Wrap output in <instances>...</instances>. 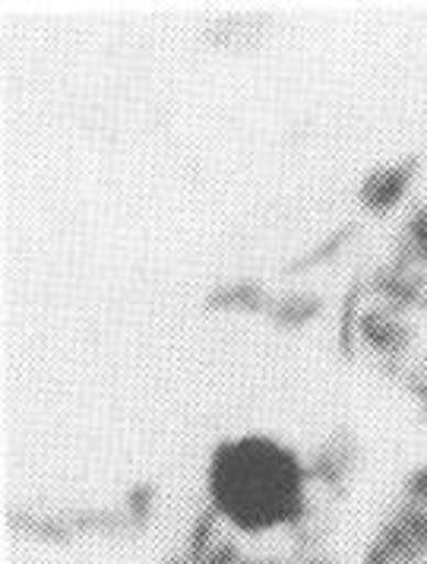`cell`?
I'll return each instance as SVG.
<instances>
[{
	"instance_id": "obj_6",
	"label": "cell",
	"mask_w": 427,
	"mask_h": 564,
	"mask_svg": "<svg viewBox=\"0 0 427 564\" xmlns=\"http://www.w3.org/2000/svg\"><path fill=\"white\" fill-rule=\"evenodd\" d=\"M377 289L396 305H408L418 292V280H408L403 270H383L377 276Z\"/></svg>"
},
{
	"instance_id": "obj_15",
	"label": "cell",
	"mask_w": 427,
	"mask_h": 564,
	"mask_svg": "<svg viewBox=\"0 0 427 564\" xmlns=\"http://www.w3.org/2000/svg\"><path fill=\"white\" fill-rule=\"evenodd\" d=\"M244 564H276V562H244Z\"/></svg>"
},
{
	"instance_id": "obj_9",
	"label": "cell",
	"mask_w": 427,
	"mask_h": 564,
	"mask_svg": "<svg viewBox=\"0 0 427 564\" xmlns=\"http://www.w3.org/2000/svg\"><path fill=\"white\" fill-rule=\"evenodd\" d=\"M349 235H352V226H346V229H339V231H336V235H329L327 241H324V245H320L317 251H310V254L298 257V260H295V263H292L288 270H292V273H298V270H304V267L324 263L327 257H332V254H336V251H339V248H342V241H346Z\"/></svg>"
},
{
	"instance_id": "obj_5",
	"label": "cell",
	"mask_w": 427,
	"mask_h": 564,
	"mask_svg": "<svg viewBox=\"0 0 427 564\" xmlns=\"http://www.w3.org/2000/svg\"><path fill=\"white\" fill-rule=\"evenodd\" d=\"M320 308H324V302L314 295H288V299L276 302L270 314L278 327H302L314 314H320Z\"/></svg>"
},
{
	"instance_id": "obj_3",
	"label": "cell",
	"mask_w": 427,
	"mask_h": 564,
	"mask_svg": "<svg viewBox=\"0 0 427 564\" xmlns=\"http://www.w3.org/2000/svg\"><path fill=\"white\" fill-rule=\"evenodd\" d=\"M209 308H228V311H273L266 292L256 282H231V285H219L216 292H209L206 299Z\"/></svg>"
},
{
	"instance_id": "obj_10",
	"label": "cell",
	"mask_w": 427,
	"mask_h": 564,
	"mask_svg": "<svg viewBox=\"0 0 427 564\" xmlns=\"http://www.w3.org/2000/svg\"><path fill=\"white\" fill-rule=\"evenodd\" d=\"M405 491H408V501H412L415 508H427V466L425 469H418V473H412Z\"/></svg>"
},
{
	"instance_id": "obj_11",
	"label": "cell",
	"mask_w": 427,
	"mask_h": 564,
	"mask_svg": "<svg viewBox=\"0 0 427 564\" xmlns=\"http://www.w3.org/2000/svg\"><path fill=\"white\" fill-rule=\"evenodd\" d=\"M152 505V488L150 486H136L130 491V511H133V520H146Z\"/></svg>"
},
{
	"instance_id": "obj_7",
	"label": "cell",
	"mask_w": 427,
	"mask_h": 564,
	"mask_svg": "<svg viewBox=\"0 0 427 564\" xmlns=\"http://www.w3.org/2000/svg\"><path fill=\"white\" fill-rule=\"evenodd\" d=\"M212 523H216V511H206L197 520V527H194V533H190V542H187V558L194 564H200L206 555H209V549H212Z\"/></svg>"
},
{
	"instance_id": "obj_2",
	"label": "cell",
	"mask_w": 427,
	"mask_h": 564,
	"mask_svg": "<svg viewBox=\"0 0 427 564\" xmlns=\"http://www.w3.org/2000/svg\"><path fill=\"white\" fill-rule=\"evenodd\" d=\"M415 159H405L399 165H386V169H377L374 175H368V181L361 184V200L364 206H371V209H393V206L403 200L405 187H408V181L415 178Z\"/></svg>"
},
{
	"instance_id": "obj_1",
	"label": "cell",
	"mask_w": 427,
	"mask_h": 564,
	"mask_svg": "<svg viewBox=\"0 0 427 564\" xmlns=\"http://www.w3.org/2000/svg\"><path fill=\"white\" fill-rule=\"evenodd\" d=\"M304 469L266 437L228 441L209 466V495L216 511L241 530L256 533L278 523H295L304 511Z\"/></svg>"
},
{
	"instance_id": "obj_12",
	"label": "cell",
	"mask_w": 427,
	"mask_h": 564,
	"mask_svg": "<svg viewBox=\"0 0 427 564\" xmlns=\"http://www.w3.org/2000/svg\"><path fill=\"white\" fill-rule=\"evenodd\" d=\"M408 235H412V248H415V251H418V254L427 260V209L425 213H418V216L412 219Z\"/></svg>"
},
{
	"instance_id": "obj_4",
	"label": "cell",
	"mask_w": 427,
	"mask_h": 564,
	"mask_svg": "<svg viewBox=\"0 0 427 564\" xmlns=\"http://www.w3.org/2000/svg\"><path fill=\"white\" fill-rule=\"evenodd\" d=\"M361 334L371 346H377L380 352H403L408 343V330L403 324L386 314H377V311L361 314Z\"/></svg>"
},
{
	"instance_id": "obj_8",
	"label": "cell",
	"mask_w": 427,
	"mask_h": 564,
	"mask_svg": "<svg viewBox=\"0 0 427 564\" xmlns=\"http://www.w3.org/2000/svg\"><path fill=\"white\" fill-rule=\"evenodd\" d=\"M399 527H403L405 533H408V539L415 542V549L421 552V555H427V508H405L399 517Z\"/></svg>"
},
{
	"instance_id": "obj_14",
	"label": "cell",
	"mask_w": 427,
	"mask_h": 564,
	"mask_svg": "<svg viewBox=\"0 0 427 564\" xmlns=\"http://www.w3.org/2000/svg\"><path fill=\"white\" fill-rule=\"evenodd\" d=\"M354 299H358V285H352V292L346 295V321H342V349L349 352V343H352V308Z\"/></svg>"
},
{
	"instance_id": "obj_13",
	"label": "cell",
	"mask_w": 427,
	"mask_h": 564,
	"mask_svg": "<svg viewBox=\"0 0 427 564\" xmlns=\"http://www.w3.org/2000/svg\"><path fill=\"white\" fill-rule=\"evenodd\" d=\"M200 564H238V549L231 542H222L219 549H209V555Z\"/></svg>"
}]
</instances>
